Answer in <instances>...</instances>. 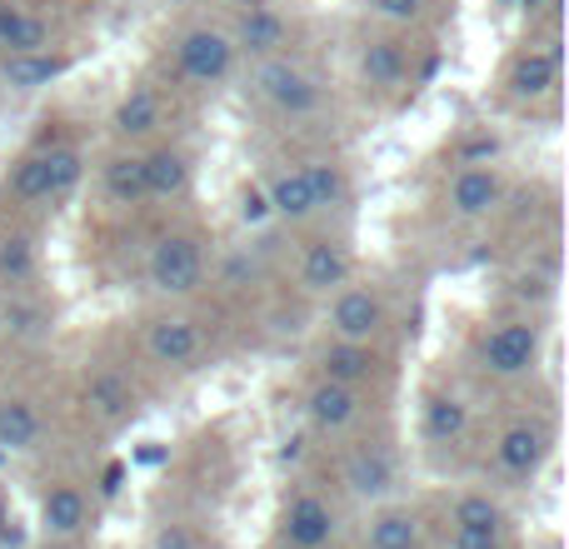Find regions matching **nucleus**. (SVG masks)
Instances as JSON below:
<instances>
[{
  "mask_svg": "<svg viewBox=\"0 0 569 549\" xmlns=\"http://www.w3.org/2000/svg\"><path fill=\"white\" fill-rule=\"evenodd\" d=\"M160 130V96L150 86H130L116 106V136L120 140H146Z\"/></svg>",
  "mask_w": 569,
  "mask_h": 549,
  "instance_id": "22",
  "label": "nucleus"
},
{
  "mask_svg": "<svg viewBox=\"0 0 569 549\" xmlns=\"http://www.w3.org/2000/svg\"><path fill=\"white\" fill-rule=\"evenodd\" d=\"M450 216L455 220H485L500 210L505 200V176L495 166H465L460 176L450 180Z\"/></svg>",
  "mask_w": 569,
  "mask_h": 549,
  "instance_id": "10",
  "label": "nucleus"
},
{
  "mask_svg": "<svg viewBox=\"0 0 569 549\" xmlns=\"http://www.w3.org/2000/svg\"><path fill=\"white\" fill-rule=\"evenodd\" d=\"M6 190H10V200H20V206H40V200H50V190H46V160H40V156L16 160Z\"/></svg>",
  "mask_w": 569,
  "mask_h": 549,
  "instance_id": "32",
  "label": "nucleus"
},
{
  "mask_svg": "<svg viewBox=\"0 0 569 549\" xmlns=\"http://www.w3.org/2000/svg\"><path fill=\"white\" fill-rule=\"evenodd\" d=\"M56 549H80V545H70V540H60V545H56Z\"/></svg>",
  "mask_w": 569,
  "mask_h": 549,
  "instance_id": "36",
  "label": "nucleus"
},
{
  "mask_svg": "<svg viewBox=\"0 0 569 549\" xmlns=\"http://www.w3.org/2000/svg\"><path fill=\"white\" fill-rule=\"evenodd\" d=\"M545 330L535 320H500L480 335V370L495 380H525L540 365Z\"/></svg>",
  "mask_w": 569,
  "mask_h": 549,
  "instance_id": "2",
  "label": "nucleus"
},
{
  "mask_svg": "<svg viewBox=\"0 0 569 549\" xmlns=\"http://www.w3.org/2000/svg\"><path fill=\"white\" fill-rule=\"evenodd\" d=\"M40 160H46V190H50V200L70 196V190L80 186V176H86V156H80L76 146H50V150H40Z\"/></svg>",
  "mask_w": 569,
  "mask_h": 549,
  "instance_id": "29",
  "label": "nucleus"
},
{
  "mask_svg": "<svg viewBox=\"0 0 569 549\" xmlns=\"http://www.w3.org/2000/svg\"><path fill=\"white\" fill-rule=\"evenodd\" d=\"M555 455V430L545 420H515L495 440V465L510 480H535L545 470V460Z\"/></svg>",
  "mask_w": 569,
  "mask_h": 549,
  "instance_id": "6",
  "label": "nucleus"
},
{
  "mask_svg": "<svg viewBox=\"0 0 569 549\" xmlns=\"http://www.w3.org/2000/svg\"><path fill=\"white\" fill-rule=\"evenodd\" d=\"M505 86H510L515 100H540L550 96L555 86H560V60H555V50H520V56L510 60V76H505Z\"/></svg>",
  "mask_w": 569,
  "mask_h": 549,
  "instance_id": "16",
  "label": "nucleus"
},
{
  "mask_svg": "<svg viewBox=\"0 0 569 549\" xmlns=\"http://www.w3.org/2000/svg\"><path fill=\"white\" fill-rule=\"evenodd\" d=\"M360 70H365V80H370L375 90H400V86H405V70H410V60H405V50L395 46V40H365Z\"/></svg>",
  "mask_w": 569,
  "mask_h": 549,
  "instance_id": "25",
  "label": "nucleus"
},
{
  "mask_svg": "<svg viewBox=\"0 0 569 549\" xmlns=\"http://www.w3.org/2000/svg\"><path fill=\"white\" fill-rule=\"evenodd\" d=\"M470 430V405L450 390H435L425 400V440L430 445H455L460 435Z\"/></svg>",
  "mask_w": 569,
  "mask_h": 549,
  "instance_id": "23",
  "label": "nucleus"
},
{
  "mask_svg": "<svg viewBox=\"0 0 569 549\" xmlns=\"http://www.w3.org/2000/svg\"><path fill=\"white\" fill-rule=\"evenodd\" d=\"M86 405L100 415V420H130L136 415V395H130V385L120 380L116 370H100V375H90V385H86Z\"/></svg>",
  "mask_w": 569,
  "mask_h": 549,
  "instance_id": "26",
  "label": "nucleus"
},
{
  "mask_svg": "<svg viewBox=\"0 0 569 549\" xmlns=\"http://www.w3.org/2000/svg\"><path fill=\"white\" fill-rule=\"evenodd\" d=\"M150 549H200V545H196V535H190L186 525H160Z\"/></svg>",
  "mask_w": 569,
  "mask_h": 549,
  "instance_id": "35",
  "label": "nucleus"
},
{
  "mask_svg": "<svg viewBox=\"0 0 569 549\" xmlns=\"http://www.w3.org/2000/svg\"><path fill=\"white\" fill-rule=\"evenodd\" d=\"M40 415L30 400H0V450L10 455H30L40 445Z\"/></svg>",
  "mask_w": 569,
  "mask_h": 549,
  "instance_id": "24",
  "label": "nucleus"
},
{
  "mask_svg": "<svg viewBox=\"0 0 569 549\" xmlns=\"http://www.w3.org/2000/svg\"><path fill=\"white\" fill-rule=\"evenodd\" d=\"M0 325H6V335H16V340H36V335H46V310H40L36 300H26L20 290H10L6 310H0Z\"/></svg>",
  "mask_w": 569,
  "mask_h": 549,
  "instance_id": "31",
  "label": "nucleus"
},
{
  "mask_svg": "<svg viewBox=\"0 0 569 549\" xmlns=\"http://www.w3.org/2000/svg\"><path fill=\"white\" fill-rule=\"evenodd\" d=\"M355 280V260L340 240H315L300 256V290L315 295V300H330L340 285Z\"/></svg>",
  "mask_w": 569,
  "mask_h": 549,
  "instance_id": "12",
  "label": "nucleus"
},
{
  "mask_svg": "<svg viewBox=\"0 0 569 549\" xmlns=\"http://www.w3.org/2000/svg\"><path fill=\"white\" fill-rule=\"evenodd\" d=\"M250 86H256L260 106L276 110L280 120H310L320 110V80L290 56H266L250 70Z\"/></svg>",
  "mask_w": 569,
  "mask_h": 549,
  "instance_id": "1",
  "label": "nucleus"
},
{
  "mask_svg": "<svg viewBox=\"0 0 569 549\" xmlns=\"http://www.w3.org/2000/svg\"><path fill=\"white\" fill-rule=\"evenodd\" d=\"M66 70L70 60L56 56V50H10L0 60V86L16 90V96H30V90H46L50 80H60Z\"/></svg>",
  "mask_w": 569,
  "mask_h": 549,
  "instance_id": "14",
  "label": "nucleus"
},
{
  "mask_svg": "<svg viewBox=\"0 0 569 549\" xmlns=\"http://www.w3.org/2000/svg\"><path fill=\"white\" fill-rule=\"evenodd\" d=\"M86 520H90V510L76 485H56V490L40 495V530H46L50 540H76V535L86 530Z\"/></svg>",
  "mask_w": 569,
  "mask_h": 549,
  "instance_id": "19",
  "label": "nucleus"
},
{
  "mask_svg": "<svg viewBox=\"0 0 569 549\" xmlns=\"http://www.w3.org/2000/svg\"><path fill=\"white\" fill-rule=\"evenodd\" d=\"M365 549H420V520L410 510H380L365 525Z\"/></svg>",
  "mask_w": 569,
  "mask_h": 549,
  "instance_id": "27",
  "label": "nucleus"
},
{
  "mask_svg": "<svg viewBox=\"0 0 569 549\" xmlns=\"http://www.w3.org/2000/svg\"><path fill=\"white\" fill-rule=\"evenodd\" d=\"M146 355L166 370H190V365L206 355V335L190 315H160L146 330Z\"/></svg>",
  "mask_w": 569,
  "mask_h": 549,
  "instance_id": "7",
  "label": "nucleus"
},
{
  "mask_svg": "<svg viewBox=\"0 0 569 549\" xmlns=\"http://www.w3.org/2000/svg\"><path fill=\"white\" fill-rule=\"evenodd\" d=\"M375 370H380V355H375V345L330 340L320 350V375H325V380H340V385H355V390H360L365 380H375Z\"/></svg>",
  "mask_w": 569,
  "mask_h": 549,
  "instance_id": "20",
  "label": "nucleus"
},
{
  "mask_svg": "<svg viewBox=\"0 0 569 549\" xmlns=\"http://www.w3.org/2000/svg\"><path fill=\"white\" fill-rule=\"evenodd\" d=\"M390 320L385 310V295L375 285H340L325 305V325H330V340H350V345H375Z\"/></svg>",
  "mask_w": 569,
  "mask_h": 549,
  "instance_id": "4",
  "label": "nucleus"
},
{
  "mask_svg": "<svg viewBox=\"0 0 569 549\" xmlns=\"http://www.w3.org/2000/svg\"><path fill=\"white\" fill-rule=\"evenodd\" d=\"M0 50H50V20L26 6L0 0Z\"/></svg>",
  "mask_w": 569,
  "mask_h": 549,
  "instance_id": "21",
  "label": "nucleus"
},
{
  "mask_svg": "<svg viewBox=\"0 0 569 549\" xmlns=\"http://www.w3.org/2000/svg\"><path fill=\"white\" fill-rule=\"evenodd\" d=\"M36 280V240L30 236H6L0 240V285L20 290Z\"/></svg>",
  "mask_w": 569,
  "mask_h": 549,
  "instance_id": "30",
  "label": "nucleus"
},
{
  "mask_svg": "<svg viewBox=\"0 0 569 549\" xmlns=\"http://www.w3.org/2000/svg\"><path fill=\"white\" fill-rule=\"evenodd\" d=\"M140 166H146L150 200H180L190 190V156L180 146H156L150 156H140Z\"/></svg>",
  "mask_w": 569,
  "mask_h": 549,
  "instance_id": "17",
  "label": "nucleus"
},
{
  "mask_svg": "<svg viewBox=\"0 0 569 549\" xmlns=\"http://www.w3.org/2000/svg\"><path fill=\"white\" fill-rule=\"evenodd\" d=\"M305 420H310L320 435H345L355 420H360V390L320 375V380L305 390Z\"/></svg>",
  "mask_w": 569,
  "mask_h": 549,
  "instance_id": "11",
  "label": "nucleus"
},
{
  "mask_svg": "<svg viewBox=\"0 0 569 549\" xmlns=\"http://www.w3.org/2000/svg\"><path fill=\"white\" fill-rule=\"evenodd\" d=\"M305 176H310L315 206H320V210H340L345 200H350V186H345V170L335 166V160H315V166H305Z\"/></svg>",
  "mask_w": 569,
  "mask_h": 549,
  "instance_id": "33",
  "label": "nucleus"
},
{
  "mask_svg": "<svg viewBox=\"0 0 569 549\" xmlns=\"http://www.w3.org/2000/svg\"><path fill=\"white\" fill-rule=\"evenodd\" d=\"M335 530H340V520L320 495H295L280 515V535L290 549H325L335 540Z\"/></svg>",
  "mask_w": 569,
  "mask_h": 549,
  "instance_id": "13",
  "label": "nucleus"
},
{
  "mask_svg": "<svg viewBox=\"0 0 569 549\" xmlns=\"http://www.w3.org/2000/svg\"><path fill=\"white\" fill-rule=\"evenodd\" d=\"M505 545V510L490 495H460L455 500L450 549H500Z\"/></svg>",
  "mask_w": 569,
  "mask_h": 549,
  "instance_id": "9",
  "label": "nucleus"
},
{
  "mask_svg": "<svg viewBox=\"0 0 569 549\" xmlns=\"http://www.w3.org/2000/svg\"><path fill=\"white\" fill-rule=\"evenodd\" d=\"M425 6L430 0H370L375 20H385V26H415L425 16Z\"/></svg>",
  "mask_w": 569,
  "mask_h": 549,
  "instance_id": "34",
  "label": "nucleus"
},
{
  "mask_svg": "<svg viewBox=\"0 0 569 549\" xmlns=\"http://www.w3.org/2000/svg\"><path fill=\"white\" fill-rule=\"evenodd\" d=\"M106 196L116 200V206H146V166H140V156H116L106 166Z\"/></svg>",
  "mask_w": 569,
  "mask_h": 549,
  "instance_id": "28",
  "label": "nucleus"
},
{
  "mask_svg": "<svg viewBox=\"0 0 569 549\" xmlns=\"http://www.w3.org/2000/svg\"><path fill=\"white\" fill-rule=\"evenodd\" d=\"M236 60H240L236 40H230V30H220V26H190L186 36L176 40V66L190 86H206V90L226 86Z\"/></svg>",
  "mask_w": 569,
  "mask_h": 549,
  "instance_id": "5",
  "label": "nucleus"
},
{
  "mask_svg": "<svg viewBox=\"0 0 569 549\" xmlns=\"http://www.w3.org/2000/svg\"><path fill=\"white\" fill-rule=\"evenodd\" d=\"M340 480H345V490H350L355 500L380 505V500H390V495H395L400 470H395V455L385 450V445H360V450L345 460Z\"/></svg>",
  "mask_w": 569,
  "mask_h": 549,
  "instance_id": "8",
  "label": "nucleus"
},
{
  "mask_svg": "<svg viewBox=\"0 0 569 549\" xmlns=\"http://www.w3.org/2000/svg\"><path fill=\"white\" fill-rule=\"evenodd\" d=\"M236 50L240 56H250V60H266V56H284V20H280V10H270V6H250L246 16H240V26H236Z\"/></svg>",
  "mask_w": 569,
  "mask_h": 549,
  "instance_id": "18",
  "label": "nucleus"
},
{
  "mask_svg": "<svg viewBox=\"0 0 569 549\" xmlns=\"http://www.w3.org/2000/svg\"><path fill=\"white\" fill-rule=\"evenodd\" d=\"M146 280L166 300H186L206 280V256H200L196 236H160L146 256Z\"/></svg>",
  "mask_w": 569,
  "mask_h": 549,
  "instance_id": "3",
  "label": "nucleus"
},
{
  "mask_svg": "<svg viewBox=\"0 0 569 549\" xmlns=\"http://www.w3.org/2000/svg\"><path fill=\"white\" fill-rule=\"evenodd\" d=\"M266 210L276 220H284V226H305V220L320 216L305 166H290V170H280V176L270 180V186H266Z\"/></svg>",
  "mask_w": 569,
  "mask_h": 549,
  "instance_id": "15",
  "label": "nucleus"
}]
</instances>
